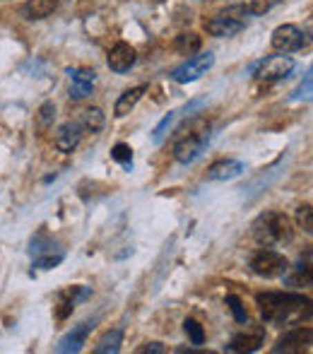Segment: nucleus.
<instances>
[{
    "label": "nucleus",
    "instance_id": "obj_1",
    "mask_svg": "<svg viewBox=\"0 0 313 354\" xmlns=\"http://www.w3.org/2000/svg\"><path fill=\"white\" fill-rule=\"evenodd\" d=\"M260 316L272 326H299L311 318V299L294 292H260L256 297Z\"/></svg>",
    "mask_w": 313,
    "mask_h": 354
},
{
    "label": "nucleus",
    "instance_id": "obj_2",
    "mask_svg": "<svg viewBox=\"0 0 313 354\" xmlns=\"http://www.w3.org/2000/svg\"><path fill=\"white\" fill-rule=\"evenodd\" d=\"M253 239H256L260 246H280V243H290L294 236V229L287 214L267 210L258 214L256 222L251 224Z\"/></svg>",
    "mask_w": 313,
    "mask_h": 354
},
{
    "label": "nucleus",
    "instance_id": "obj_3",
    "mask_svg": "<svg viewBox=\"0 0 313 354\" xmlns=\"http://www.w3.org/2000/svg\"><path fill=\"white\" fill-rule=\"evenodd\" d=\"M251 3H241L234 8H227L225 12H220L217 17L207 19L205 22V32L212 34L217 39H227V37H236L238 32H243L251 17Z\"/></svg>",
    "mask_w": 313,
    "mask_h": 354
},
{
    "label": "nucleus",
    "instance_id": "obj_4",
    "mask_svg": "<svg viewBox=\"0 0 313 354\" xmlns=\"http://www.w3.org/2000/svg\"><path fill=\"white\" fill-rule=\"evenodd\" d=\"M183 133H186V136L176 142L173 157H176V162H181V164H191L205 152V147L210 145L212 133H210V126H207V123H196L191 131L186 128Z\"/></svg>",
    "mask_w": 313,
    "mask_h": 354
},
{
    "label": "nucleus",
    "instance_id": "obj_5",
    "mask_svg": "<svg viewBox=\"0 0 313 354\" xmlns=\"http://www.w3.org/2000/svg\"><path fill=\"white\" fill-rule=\"evenodd\" d=\"M290 268V261H287L282 253L272 251L270 246H265L263 251H258L251 261V270L256 272L258 277H265V280H275V277H282Z\"/></svg>",
    "mask_w": 313,
    "mask_h": 354
},
{
    "label": "nucleus",
    "instance_id": "obj_6",
    "mask_svg": "<svg viewBox=\"0 0 313 354\" xmlns=\"http://www.w3.org/2000/svg\"><path fill=\"white\" fill-rule=\"evenodd\" d=\"M294 71V61L290 56H272L260 61L258 66L251 68V73L256 75L260 82H277V80H287Z\"/></svg>",
    "mask_w": 313,
    "mask_h": 354
},
{
    "label": "nucleus",
    "instance_id": "obj_7",
    "mask_svg": "<svg viewBox=\"0 0 313 354\" xmlns=\"http://www.w3.org/2000/svg\"><path fill=\"white\" fill-rule=\"evenodd\" d=\"M215 66V56H212L210 51L207 53H200V56H193L188 58L183 66H178L176 71L171 73V77L176 80V82L186 84V82H196V80H200L202 75H205L210 68Z\"/></svg>",
    "mask_w": 313,
    "mask_h": 354
},
{
    "label": "nucleus",
    "instance_id": "obj_8",
    "mask_svg": "<svg viewBox=\"0 0 313 354\" xmlns=\"http://www.w3.org/2000/svg\"><path fill=\"white\" fill-rule=\"evenodd\" d=\"M306 46V37L296 24H282L272 32V48L280 53H294Z\"/></svg>",
    "mask_w": 313,
    "mask_h": 354
},
{
    "label": "nucleus",
    "instance_id": "obj_9",
    "mask_svg": "<svg viewBox=\"0 0 313 354\" xmlns=\"http://www.w3.org/2000/svg\"><path fill=\"white\" fill-rule=\"evenodd\" d=\"M311 340H313V330L311 328H294V330H290V333H285V335L277 340V345L272 347V352L275 354H299V352H304V350H309V345H311Z\"/></svg>",
    "mask_w": 313,
    "mask_h": 354
},
{
    "label": "nucleus",
    "instance_id": "obj_10",
    "mask_svg": "<svg viewBox=\"0 0 313 354\" xmlns=\"http://www.w3.org/2000/svg\"><path fill=\"white\" fill-rule=\"evenodd\" d=\"M205 104V99H193V102H188L183 109H178V111H171V113H167V116L159 121V126L152 131V140H155L157 145H162L164 142V138L169 136V133L173 131V126H176L178 121H181L183 116H191L193 111H198V109Z\"/></svg>",
    "mask_w": 313,
    "mask_h": 354
},
{
    "label": "nucleus",
    "instance_id": "obj_11",
    "mask_svg": "<svg viewBox=\"0 0 313 354\" xmlns=\"http://www.w3.org/2000/svg\"><path fill=\"white\" fill-rule=\"evenodd\" d=\"M94 326H97V318L79 323V326H73V330L68 333V335H63V337H61V342H58L56 352H61V354L79 352V350H82L84 342H87V335L92 333V328H94Z\"/></svg>",
    "mask_w": 313,
    "mask_h": 354
},
{
    "label": "nucleus",
    "instance_id": "obj_12",
    "mask_svg": "<svg viewBox=\"0 0 313 354\" xmlns=\"http://www.w3.org/2000/svg\"><path fill=\"white\" fill-rule=\"evenodd\" d=\"M89 297V287H70L63 289V292L56 294V318L58 321H66L68 316L73 313L75 304L84 301Z\"/></svg>",
    "mask_w": 313,
    "mask_h": 354
},
{
    "label": "nucleus",
    "instance_id": "obj_13",
    "mask_svg": "<svg viewBox=\"0 0 313 354\" xmlns=\"http://www.w3.org/2000/svg\"><path fill=\"white\" fill-rule=\"evenodd\" d=\"M70 75V97L79 102V99H87L92 94V84L97 80V73L89 71V68H70L68 71Z\"/></svg>",
    "mask_w": 313,
    "mask_h": 354
},
{
    "label": "nucleus",
    "instance_id": "obj_14",
    "mask_svg": "<svg viewBox=\"0 0 313 354\" xmlns=\"http://www.w3.org/2000/svg\"><path fill=\"white\" fill-rule=\"evenodd\" d=\"M263 342H265V330L258 326V328H253V330L236 333L229 345H227V352H256V350H260Z\"/></svg>",
    "mask_w": 313,
    "mask_h": 354
},
{
    "label": "nucleus",
    "instance_id": "obj_15",
    "mask_svg": "<svg viewBox=\"0 0 313 354\" xmlns=\"http://www.w3.org/2000/svg\"><path fill=\"white\" fill-rule=\"evenodd\" d=\"M137 56H135V48L128 46V44H116V46L108 51V68H111L113 73H128L133 66H135Z\"/></svg>",
    "mask_w": 313,
    "mask_h": 354
},
{
    "label": "nucleus",
    "instance_id": "obj_16",
    "mask_svg": "<svg viewBox=\"0 0 313 354\" xmlns=\"http://www.w3.org/2000/svg\"><path fill=\"white\" fill-rule=\"evenodd\" d=\"M56 147H58V152H66V154H70L73 149L77 147L79 140H82V126H79L77 121H68V123H63L61 128L56 131Z\"/></svg>",
    "mask_w": 313,
    "mask_h": 354
},
{
    "label": "nucleus",
    "instance_id": "obj_17",
    "mask_svg": "<svg viewBox=\"0 0 313 354\" xmlns=\"http://www.w3.org/2000/svg\"><path fill=\"white\" fill-rule=\"evenodd\" d=\"M243 162L238 159H220L207 169V181H231L243 174Z\"/></svg>",
    "mask_w": 313,
    "mask_h": 354
},
{
    "label": "nucleus",
    "instance_id": "obj_18",
    "mask_svg": "<svg viewBox=\"0 0 313 354\" xmlns=\"http://www.w3.org/2000/svg\"><path fill=\"white\" fill-rule=\"evenodd\" d=\"M282 277L290 287H311V253H306V258L301 256L294 268H287Z\"/></svg>",
    "mask_w": 313,
    "mask_h": 354
},
{
    "label": "nucleus",
    "instance_id": "obj_19",
    "mask_svg": "<svg viewBox=\"0 0 313 354\" xmlns=\"http://www.w3.org/2000/svg\"><path fill=\"white\" fill-rule=\"evenodd\" d=\"M61 5V0H27L22 5V15L27 19H46Z\"/></svg>",
    "mask_w": 313,
    "mask_h": 354
},
{
    "label": "nucleus",
    "instance_id": "obj_20",
    "mask_svg": "<svg viewBox=\"0 0 313 354\" xmlns=\"http://www.w3.org/2000/svg\"><path fill=\"white\" fill-rule=\"evenodd\" d=\"M145 92H147V84H137V87H133V89H126V92L118 97L116 106H113V113H116L118 118L126 116V113H131Z\"/></svg>",
    "mask_w": 313,
    "mask_h": 354
},
{
    "label": "nucleus",
    "instance_id": "obj_21",
    "mask_svg": "<svg viewBox=\"0 0 313 354\" xmlns=\"http://www.w3.org/2000/svg\"><path fill=\"white\" fill-rule=\"evenodd\" d=\"M104 111L102 109H97V106H92V109H84L82 111V116H79V126H82V131L84 133H99L104 128Z\"/></svg>",
    "mask_w": 313,
    "mask_h": 354
},
{
    "label": "nucleus",
    "instance_id": "obj_22",
    "mask_svg": "<svg viewBox=\"0 0 313 354\" xmlns=\"http://www.w3.org/2000/svg\"><path fill=\"white\" fill-rule=\"evenodd\" d=\"M121 342H123V330L121 328H113V330H108L106 335L97 342L94 354H116L121 350Z\"/></svg>",
    "mask_w": 313,
    "mask_h": 354
},
{
    "label": "nucleus",
    "instance_id": "obj_23",
    "mask_svg": "<svg viewBox=\"0 0 313 354\" xmlns=\"http://www.w3.org/2000/svg\"><path fill=\"white\" fill-rule=\"evenodd\" d=\"M200 37L196 32H188V34H181L176 37V51L183 53V56H196L200 51Z\"/></svg>",
    "mask_w": 313,
    "mask_h": 354
},
{
    "label": "nucleus",
    "instance_id": "obj_24",
    "mask_svg": "<svg viewBox=\"0 0 313 354\" xmlns=\"http://www.w3.org/2000/svg\"><path fill=\"white\" fill-rule=\"evenodd\" d=\"M183 330H186L191 345H198V347L205 345V330H202V326L196 318H186V321H183Z\"/></svg>",
    "mask_w": 313,
    "mask_h": 354
},
{
    "label": "nucleus",
    "instance_id": "obj_25",
    "mask_svg": "<svg viewBox=\"0 0 313 354\" xmlns=\"http://www.w3.org/2000/svg\"><path fill=\"white\" fill-rule=\"evenodd\" d=\"M111 159L113 162H118L123 169H128V171H133V149L128 147V145L118 142L116 147L111 149Z\"/></svg>",
    "mask_w": 313,
    "mask_h": 354
},
{
    "label": "nucleus",
    "instance_id": "obj_26",
    "mask_svg": "<svg viewBox=\"0 0 313 354\" xmlns=\"http://www.w3.org/2000/svg\"><path fill=\"white\" fill-rule=\"evenodd\" d=\"M63 258H66V256H63V253L46 251V253H41V256L34 258V268H41V270H51V268L61 266Z\"/></svg>",
    "mask_w": 313,
    "mask_h": 354
},
{
    "label": "nucleus",
    "instance_id": "obj_27",
    "mask_svg": "<svg viewBox=\"0 0 313 354\" xmlns=\"http://www.w3.org/2000/svg\"><path fill=\"white\" fill-rule=\"evenodd\" d=\"M227 306L231 308V313H234V321L236 323H246L248 321V313H246V308H243V301L236 297V294H227Z\"/></svg>",
    "mask_w": 313,
    "mask_h": 354
},
{
    "label": "nucleus",
    "instance_id": "obj_28",
    "mask_svg": "<svg viewBox=\"0 0 313 354\" xmlns=\"http://www.w3.org/2000/svg\"><path fill=\"white\" fill-rule=\"evenodd\" d=\"M296 219H299L301 229H304L306 234L313 232V222H311V205H301L299 210H296Z\"/></svg>",
    "mask_w": 313,
    "mask_h": 354
},
{
    "label": "nucleus",
    "instance_id": "obj_29",
    "mask_svg": "<svg viewBox=\"0 0 313 354\" xmlns=\"http://www.w3.org/2000/svg\"><path fill=\"white\" fill-rule=\"evenodd\" d=\"M41 116H39V121H41V126L44 128H48L53 123V118H56V106H53V104H44L41 106Z\"/></svg>",
    "mask_w": 313,
    "mask_h": 354
},
{
    "label": "nucleus",
    "instance_id": "obj_30",
    "mask_svg": "<svg viewBox=\"0 0 313 354\" xmlns=\"http://www.w3.org/2000/svg\"><path fill=\"white\" fill-rule=\"evenodd\" d=\"M311 94V73H306L304 82L299 84V87L294 89V94H292V99H309Z\"/></svg>",
    "mask_w": 313,
    "mask_h": 354
},
{
    "label": "nucleus",
    "instance_id": "obj_31",
    "mask_svg": "<svg viewBox=\"0 0 313 354\" xmlns=\"http://www.w3.org/2000/svg\"><path fill=\"white\" fill-rule=\"evenodd\" d=\"M140 354H147V352H152V354H164L167 352V347L162 345V342H145V345L137 350Z\"/></svg>",
    "mask_w": 313,
    "mask_h": 354
}]
</instances>
